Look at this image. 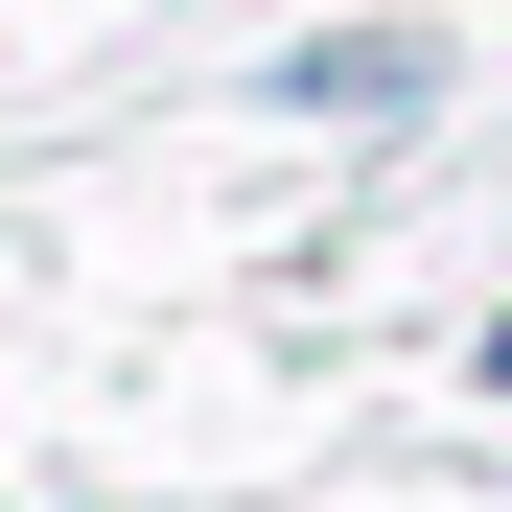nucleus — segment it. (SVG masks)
Here are the masks:
<instances>
[{"label": "nucleus", "instance_id": "f257e3e1", "mask_svg": "<svg viewBox=\"0 0 512 512\" xmlns=\"http://www.w3.org/2000/svg\"><path fill=\"white\" fill-rule=\"evenodd\" d=\"M280 94H303V117H396V94H419V47H373V24H350V47H303Z\"/></svg>", "mask_w": 512, "mask_h": 512}]
</instances>
